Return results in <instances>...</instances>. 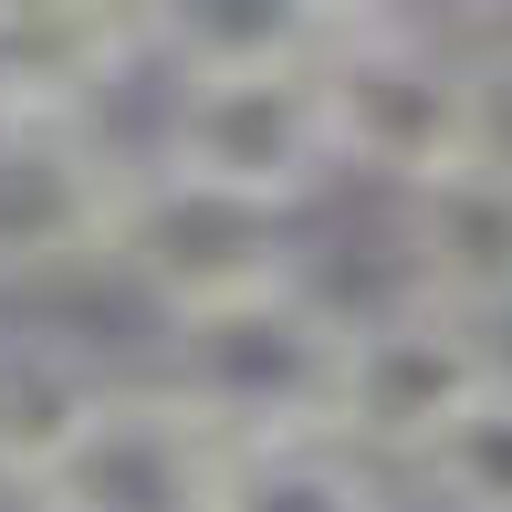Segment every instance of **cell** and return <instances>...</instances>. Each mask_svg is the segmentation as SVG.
Returning a JSON list of instances; mask_svg holds the SVG:
<instances>
[{"instance_id": "1", "label": "cell", "mask_w": 512, "mask_h": 512, "mask_svg": "<svg viewBox=\"0 0 512 512\" xmlns=\"http://www.w3.org/2000/svg\"><path fill=\"white\" fill-rule=\"evenodd\" d=\"M492 95L502 84L471 63L450 21H418L398 0H366L324 42V105H335V157L377 189H429L439 168L492 147Z\"/></svg>"}, {"instance_id": "2", "label": "cell", "mask_w": 512, "mask_h": 512, "mask_svg": "<svg viewBox=\"0 0 512 512\" xmlns=\"http://www.w3.org/2000/svg\"><path fill=\"white\" fill-rule=\"evenodd\" d=\"M157 377L189 398L230 450L251 439H335V377H345V314L314 293V272H283L262 293L168 314Z\"/></svg>"}, {"instance_id": "3", "label": "cell", "mask_w": 512, "mask_h": 512, "mask_svg": "<svg viewBox=\"0 0 512 512\" xmlns=\"http://www.w3.org/2000/svg\"><path fill=\"white\" fill-rule=\"evenodd\" d=\"M157 168L230 189L251 209H304L345 178L335 157V105H324V63H230V74H168L157 115Z\"/></svg>"}, {"instance_id": "4", "label": "cell", "mask_w": 512, "mask_h": 512, "mask_svg": "<svg viewBox=\"0 0 512 512\" xmlns=\"http://www.w3.org/2000/svg\"><path fill=\"white\" fill-rule=\"evenodd\" d=\"M502 377H512V356H502L492 324L398 293V304H377V314H345L335 439L366 450V460H387V471H418Z\"/></svg>"}, {"instance_id": "5", "label": "cell", "mask_w": 512, "mask_h": 512, "mask_svg": "<svg viewBox=\"0 0 512 512\" xmlns=\"http://www.w3.org/2000/svg\"><path fill=\"white\" fill-rule=\"evenodd\" d=\"M126 189H136V157L95 126L84 95L0 105V293L105 272Z\"/></svg>"}, {"instance_id": "6", "label": "cell", "mask_w": 512, "mask_h": 512, "mask_svg": "<svg viewBox=\"0 0 512 512\" xmlns=\"http://www.w3.org/2000/svg\"><path fill=\"white\" fill-rule=\"evenodd\" d=\"M105 272H126L157 304V324H168V314H199V304H230V293H262L283 272H304V251H293L283 209H251L230 189H199V178L136 157V189H126Z\"/></svg>"}, {"instance_id": "7", "label": "cell", "mask_w": 512, "mask_h": 512, "mask_svg": "<svg viewBox=\"0 0 512 512\" xmlns=\"http://www.w3.org/2000/svg\"><path fill=\"white\" fill-rule=\"evenodd\" d=\"M230 439L168 377H115L84 439L21 492V512H220Z\"/></svg>"}, {"instance_id": "8", "label": "cell", "mask_w": 512, "mask_h": 512, "mask_svg": "<svg viewBox=\"0 0 512 512\" xmlns=\"http://www.w3.org/2000/svg\"><path fill=\"white\" fill-rule=\"evenodd\" d=\"M398 251L418 304H450L492 335L512 324V147L502 136L398 199Z\"/></svg>"}, {"instance_id": "9", "label": "cell", "mask_w": 512, "mask_h": 512, "mask_svg": "<svg viewBox=\"0 0 512 512\" xmlns=\"http://www.w3.org/2000/svg\"><path fill=\"white\" fill-rule=\"evenodd\" d=\"M105 387H115V366L84 335H63V324H0V492H32L84 439Z\"/></svg>"}, {"instance_id": "10", "label": "cell", "mask_w": 512, "mask_h": 512, "mask_svg": "<svg viewBox=\"0 0 512 512\" xmlns=\"http://www.w3.org/2000/svg\"><path fill=\"white\" fill-rule=\"evenodd\" d=\"M366 0H136V53L168 74H230V63H324V42Z\"/></svg>"}, {"instance_id": "11", "label": "cell", "mask_w": 512, "mask_h": 512, "mask_svg": "<svg viewBox=\"0 0 512 512\" xmlns=\"http://www.w3.org/2000/svg\"><path fill=\"white\" fill-rule=\"evenodd\" d=\"M387 481L398 471L345 439H251V450H230L220 512H398Z\"/></svg>"}, {"instance_id": "12", "label": "cell", "mask_w": 512, "mask_h": 512, "mask_svg": "<svg viewBox=\"0 0 512 512\" xmlns=\"http://www.w3.org/2000/svg\"><path fill=\"white\" fill-rule=\"evenodd\" d=\"M408 481H418L439 512H512V377L460 418V429L439 439Z\"/></svg>"}, {"instance_id": "13", "label": "cell", "mask_w": 512, "mask_h": 512, "mask_svg": "<svg viewBox=\"0 0 512 512\" xmlns=\"http://www.w3.org/2000/svg\"><path fill=\"white\" fill-rule=\"evenodd\" d=\"M32 95H84V84L63 74L53 32H42L21 0H0V105H32Z\"/></svg>"}, {"instance_id": "14", "label": "cell", "mask_w": 512, "mask_h": 512, "mask_svg": "<svg viewBox=\"0 0 512 512\" xmlns=\"http://www.w3.org/2000/svg\"><path fill=\"white\" fill-rule=\"evenodd\" d=\"M450 32L471 42V63L492 84H512V0H450Z\"/></svg>"}]
</instances>
